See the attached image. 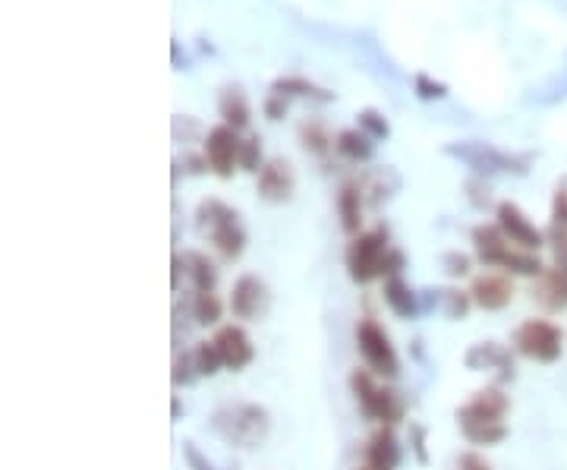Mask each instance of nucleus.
I'll return each mask as SVG.
<instances>
[{
  "mask_svg": "<svg viewBox=\"0 0 567 470\" xmlns=\"http://www.w3.org/2000/svg\"><path fill=\"white\" fill-rule=\"evenodd\" d=\"M511 398L498 386H485L479 392H473V398L457 411V426H460L463 439L469 445H479V448H489L508 439V417Z\"/></svg>",
  "mask_w": 567,
  "mask_h": 470,
  "instance_id": "f257e3e1",
  "label": "nucleus"
},
{
  "mask_svg": "<svg viewBox=\"0 0 567 470\" xmlns=\"http://www.w3.org/2000/svg\"><path fill=\"white\" fill-rule=\"evenodd\" d=\"M211 430L234 448H259L271 436V413L253 401L224 405L211 417Z\"/></svg>",
  "mask_w": 567,
  "mask_h": 470,
  "instance_id": "f03ea898",
  "label": "nucleus"
},
{
  "mask_svg": "<svg viewBox=\"0 0 567 470\" xmlns=\"http://www.w3.org/2000/svg\"><path fill=\"white\" fill-rule=\"evenodd\" d=\"M196 224L224 262H236L243 256V249H246V228H243L240 215L228 203L205 199L196 212Z\"/></svg>",
  "mask_w": 567,
  "mask_h": 470,
  "instance_id": "7ed1b4c3",
  "label": "nucleus"
},
{
  "mask_svg": "<svg viewBox=\"0 0 567 470\" xmlns=\"http://www.w3.org/2000/svg\"><path fill=\"white\" fill-rule=\"evenodd\" d=\"M350 388L365 420L382 426H394L398 420H404V398H400V392H394L388 386H378L372 370H353Z\"/></svg>",
  "mask_w": 567,
  "mask_h": 470,
  "instance_id": "20e7f679",
  "label": "nucleus"
},
{
  "mask_svg": "<svg viewBox=\"0 0 567 470\" xmlns=\"http://www.w3.org/2000/svg\"><path fill=\"white\" fill-rule=\"evenodd\" d=\"M391 237H388V228H375V231H363L350 240L344 253L347 262V274H350L357 284H372V281L382 278V265H385V256L391 249Z\"/></svg>",
  "mask_w": 567,
  "mask_h": 470,
  "instance_id": "39448f33",
  "label": "nucleus"
},
{
  "mask_svg": "<svg viewBox=\"0 0 567 470\" xmlns=\"http://www.w3.org/2000/svg\"><path fill=\"white\" fill-rule=\"evenodd\" d=\"M514 351L536 363H554L564 353V332L552 319H527L514 332Z\"/></svg>",
  "mask_w": 567,
  "mask_h": 470,
  "instance_id": "423d86ee",
  "label": "nucleus"
},
{
  "mask_svg": "<svg viewBox=\"0 0 567 470\" xmlns=\"http://www.w3.org/2000/svg\"><path fill=\"white\" fill-rule=\"evenodd\" d=\"M357 347L365 360V370H372L375 376H385V379H398L400 376L398 351H394L388 332L375 319H363L357 326Z\"/></svg>",
  "mask_w": 567,
  "mask_h": 470,
  "instance_id": "0eeeda50",
  "label": "nucleus"
},
{
  "mask_svg": "<svg viewBox=\"0 0 567 470\" xmlns=\"http://www.w3.org/2000/svg\"><path fill=\"white\" fill-rule=\"evenodd\" d=\"M240 149H243V139L236 130H230L228 124H218L205 133V161H209V170L221 180H230L234 170L240 168Z\"/></svg>",
  "mask_w": 567,
  "mask_h": 470,
  "instance_id": "6e6552de",
  "label": "nucleus"
},
{
  "mask_svg": "<svg viewBox=\"0 0 567 470\" xmlns=\"http://www.w3.org/2000/svg\"><path fill=\"white\" fill-rule=\"evenodd\" d=\"M271 309V291L259 274H240L230 291V313L240 322H259Z\"/></svg>",
  "mask_w": 567,
  "mask_h": 470,
  "instance_id": "1a4fd4ad",
  "label": "nucleus"
},
{
  "mask_svg": "<svg viewBox=\"0 0 567 470\" xmlns=\"http://www.w3.org/2000/svg\"><path fill=\"white\" fill-rule=\"evenodd\" d=\"M255 193L271 205H284L296 193V170L288 158H268L255 174Z\"/></svg>",
  "mask_w": 567,
  "mask_h": 470,
  "instance_id": "9d476101",
  "label": "nucleus"
},
{
  "mask_svg": "<svg viewBox=\"0 0 567 470\" xmlns=\"http://www.w3.org/2000/svg\"><path fill=\"white\" fill-rule=\"evenodd\" d=\"M495 218H498L495 224L504 231V237L511 240V247L536 253V249L548 243V237L542 234V231L536 228L533 222H529L527 212H523L517 203H502V205H498V212H495Z\"/></svg>",
  "mask_w": 567,
  "mask_h": 470,
  "instance_id": "9b49d317",
  "label": "nucleus"
},
{
  "mask_svg": "<svg viewBox=\"0 0 567 470\" xmlns=\"http://www.w3.org/2000/svg\"><path fill=\"white\" fill-rule=\"evenodd\" d=\"M469 300L477 303L479 309H485V313H502L514 300V281L504 272L477 274L473 284H469Z\"/></svg>",
  "mask_w": 567,
  "mask_h": 470,
  "instance_id": "f8f14e48",
  "label": "nucleus"
},
{
  "mask_svg": "<svg viewBox=\"0 0 567 470\" xmlns=\"http://www.w3.org/2000/svg\"><path fill=\"white\" fill-rule=\"evenodd\" d=\"M463 363L473 372H492L498 382L514 379V357H511L508 347L498 344V341H479V344H473L463 353Z\"/></svg>",
  "mask_w": 567,
  "mask_h": 470,
  "instance_id": "ddd939ff",
  "label": "nucleus"
},
{
  "mask_svg": "<svg viewBox=\"0 0 567 470\" xmlns=\"http://www.w3.org/2000/svg\"><path fill=\"white\" fill-rule=\"evenodd\" d=\"M215 347L218 353H221V363L224 370L230 372H243L249 363L255 360V347H253V338L246 335V328L243 326H221L215 332Z\"/></svg>",
  "mask_w": 567,
  "mask_h": 470,
  "instance_id": "4468645a",
  "label": "nucleus"
},
{
  "mask_svg": "<svg viewBox=\"0 0 567 470\" xmlns=\"http://www.w3.org/2000/svg\"><path fill=\"white\" fill-rule=\"evenodd\" d=\"M400 442L394 436L391 426H378L369 436V445H365V467L369 470H398L400 467Z\"/></svg>",
  "mask_w": 567,
  "mask_h": 470,
  "instance_id": "2eb2a0df",
  "label": "nucleus"
},
{
  "mask_svg": "<svg viewBox=\"0 0 567 470\" xmlns=\"http://www.w3.org/2000/svg\"><path fill=\"white\" fill-rule=\"evenodd\" d=\"M533 300L539 303L546 313H561L567 309V268L552 265L536 278Z\"/></svg>",
  "mask_w": 567,
  "mask_h": 470,
  "instance_id": "dca6fc26",
  "label": "nucleus"
},
{
  "mask_svg": "<svg viewBox=\"0 0 567 470\" xmlns=\"http://www.w3.org/2000/svg\"><path fill=\"white\" fill-rule=\"evenodd\" d=\"M489 268H502L504 274H520V278H539V274L546 272L539 256L529 253V249H517V247H504L498 256H492Z\"/></svg>",
  "mask_w": 567,
  "mask_h": 470,
  "instance_id": "f3484780",
  "label": "nucleus"
},
{
  "mask_svg": "<svg viewBox=\"0 0 567 470\" xmlns=\"http://www.w3.org/2000/svg\"><path fill=\"white\" fill-rule=\"evenodd\" d=\"M385 303L398 319H417L419 316V294L407 284L404 278H388L385 281Z\"/></svg>",
  "mask_w": 567,
  "mask_h": 470,
  "instance_id": "a211bd4d",
  "label": "nucleus"
},
{
  "mask_svg": "<svg viewBox=\"0 0 567 470\" xmlns=\"http://www.w3.org/2000/svg\"><path fill=\"white\" fill-rule=\"evenodd\" d=\"M218 114L224 118V124L230 130H246L249 126V101L243 95L240 85H224L221 95H218Z\"/></svg>",
  "mask_w": 567,
  "mask_h": 470,
  "instance_id": "6ab92c4d",
  "label": "nucleus"
},
{
  "mask_svg": "<svg viewBox=\"0 0 567 470\" xmlns=\"http://www.w3.org/2000/svg\"><path fill=\"white\" fill-rule=\"evenodd\" d=\"M183 259H186V278L189 284H193V291H196V294H215V284H218L215 262L205 253H199V249L183 253Z\"/></svg>",
  "mask_w": 567,
  "mask_h": 470,
  "instance_id": "aec40b11",
  "label": "nucleus"
},
{
  "mask_svg": "<svg viewBox=\"0 0 567 470\" xmlns=\"http://www.w3.org/2000/svg\"><path fill=\"white\" fill-rule=\"evenodd\" d=\"M338 215H340V228L347 234H363V187H353V183H344L338 193Z\"/></svg>",
  "mask_w": 567,
  "mask_h": 470,
  "instance_id": "412c9836",
  "label": "nucleus"
},
{
  "mask_svg": "<svg viewBox=\"0 0 567 470\" xmlns=\"http://www.w3.org/2000/svg\"><path fill=\"white\" fill-rule=\"evenodd\" d=\"M334 149H338L340 158H347V161L353 164H365L372 161V155H375V139H369L363 130H340L338 136H334Z\"/></svg>",
  "mask_w": 567,
  "mask_h": 470,
  "instance_id": "4be33fe9",
  "label": "nucleus"
},
{
  "mask_svg": "<svg viewBox=\"0 0 567 470\" xmlns=\"http://www.w3.org/2000/svg\"><path fill=\"white\" fill-rule=\"evenodd\" d=\"M473 247H477V256L483 265H489L492 256H498L504 247H511V240L504 237V231L498 224H477L473 228Z\"/></svg>",
  "mask_w": 567,
  "mask_h": 470,
  "instance_id": "5701e85b",
  "label": "nucleus"
},
{
  "mask_svg": "<svg viewBox=\"0 0 567 470\" xmlns=\"http://www.w3.org/2000/svg\"><path fill=\"white\" fill-rule=\"evenodd\" d=\"M271 91H278V95H284V99H290V95H296V99H315V101H331L334 99L331 91L319 89V85L309 83V79H303V76L278 79V83L271 85Z\"/></svg>",
  "mask_w": 567,
  "mask_h": 470,
  "instance_id": "b1692460",
  "label": "nucleus"
},
{
  "mask_svg": "<svg viewBox=\"0 0 567 470\" xmlns=\"http://www.w3.org/2000/svg\"><path fill=\"white\" fill-rule=\"evenodd\" d=\"M300 139H303V145H306V152H313V155H319V158H325L328 152L334 149V139L328 136V126L322 124V120H309V124H303Z\"/></svg>",
  "mask_w": 567,
  "mask_h": 470,
  "instance_id": "393cba45",
  "label": "nucleus"
},
{
  "mask_svg": "<svg viewBox=\"0 0 567 470\" xmlns=\"http://www.w3.org/2000/svg\"><path fill=\"white\" fill-rule=\"evenodd\" d=\"M224 313V303L218 300V294H196L193 297V319L199 326H218Z\"/></svg>",
  "mask_w": 567,
  "mask_h": 470,
  "instance_id": "a878e982",
  "label": "nucleus"
},
{
  "mask_svg": "<svg viewBox=\"0 0 567 470\" xmlns=\"http://www.w3.org/2000/svg\"><path fill=\"white\" fill-rule=\"evenodd\" d=\"M193 360H196L199 376H215V372L224 370L221 353H218L215 341H199V344L193 347Z\"/></svg>",
  "mask_w": 567,
  "mask_h": 470,
  "instance_id": "bb28decb",
  "label": "nucleus"
},
{
  "mask_svg": "<svg viewBox=\"0 0 567 470\" xmlns=\"http://www.w3.org/2000/svg\"><path fill=\"white\" fill-rule=\"evenodd\" d=\"M357 120H359V130H363L369 139H388V136H391V124H388V120L382 118L378 111H372V108L359 111Z\"/></svg>",
  "mask_w": 567,
  "mask_h": 470,
  "instance_id": "cd10ccee",
  "label": "nucleus"
},
{
  "mask_svg": "<svg viewBox=\"0 0 567 470\" xmlns=\"http://www.w3.org/2000/svg\"><path fill=\"white\" fill-rule=\"evenodd\" d=\"M174 388L180 386H193V382L199 379V370H196V360H193V351H183L174 357Z\"/></svg>",
  "mask_w": 567,
  "mask_h": 470,
  "instance_id": "c85d7f7f",
  "label": "nucleus"
},
{
  "mask_svg": "<svg viewBox=\"0 0 567 470\" xmlns=\"http://www.w3.org/2000/svg\"><path fill=\"white\" fill-rule=\"evenodd\" d=\"M413 89H417V99H423V101L448 99V85L438 83V79H432L429 73H419V76L413 79Z\"/></svg>",
  "mask_w": 567,
  "mask_h": 470,
  "instance_id": "c756f323",
  "label": "nucleus"
},
{
  "mask_svg": "<svg viewBox=\"0 0 567 470\" xmlns=\"http://www.w3.org/2000/svg\"><path fill=\"white\" fill-rule=\"evenodd\" d=\"M442 294V309H444V316L448 319H463L467 316V309H469V291L463 294V291H438Z\"/></svg>",
  "mask_w": 567,
  "mask_h": 470,
  "instance_id": "7c9ffc66",
  "label": "nucleus"
},
{
  "mask_svg": "<svg viewBox=\"0 0 567 470\" xmlns=\"http://www.w3.org/2000/svg\"><path fill=\"white\" fill-rule=\"evenodd\" d=\"M262 139L259 136H246L243 139V149H240V168L249 170V174H259L262 170Z\"/></svg>",
  "mask_w": 567,
  "mask_h": 470,
  "instance_id": "2f4dec72",
  "label": "nucleus"
},
{
  "mask_svg": "<svg viewBox=\"0 0 567 470\" xmlns=\"http://www.w3.org/2000/svg\"><path fill=\"white\" fill-rule=\"evenodd\" d=\"M552 228H567V177L552 196Z\"/></svg>",
  "mask_w": 567,
  "mask_h": 470,
  "instance_id": "473e14b6",
  "label": "nucleus"
},
{
  "mask_svg": "<svg viewBox=\"0 0 567 470\" xmlns=\"http://www.w3.org/2000/svg\"><path fill=\"white\" fill-rule=\"evenodd\" d=\"M548 243H552V249H554V265L567 268V228H552Z\"/></svg>",
  "mask_w": 567,
  "mask_h": 470,
  "instance_id": "72a5a7b5",
  "label": "nucleus"
},
{
  "mask_svg": "<svg viewBox=\"0 0 567 470\" xmlns=\"http://www.w3.org/2000/svg\"><path fill=\"white\" fill-rule=\"evenodd\" d=\"M183 457H186L189 470H215V464L196 448V442H183Z\"/></svg>",
  "mask_w": 567,
  "mask_h": 470,
  "instance_id": "f704fd0d",
  "label": "nucleus"
},
{
  "mask_svg": "<svg viewBox=\"0 0 567 470\" xmlns=\"http://www.w3.org/2000/svg\"><path fill=\"white\" fill-rule=\"evenodd\" d=\"M404 265H407V256L400 253V249H388V256H385V265H382V278H398L400 272H404Z\"/></svg>",
  "mask_w": 567,
  "mask_h": 470,
  "instance_id": "c9c22d12",
  "label": "nucleus"
},
{
  "mask_svg": "<svg viewBox=\"0 0 567 470\" xmlns=\"http://www.w3.org/2000/svg\"><path fill=\"white\" fill-rule=\"evenodd\" d=\"M288 108H290V101L284 99V95H278V91H271L265 99V118L268 120H284L288 118Z\"/></svg>",
  "mask_w": 567,
  "mask_h": 470,
  "instance_id": "e433bc0d",
  "label": "nucleus"
},
{
  "mask_svg": "<svg viewBox=\"0 0 567 470\" xmlns=\"http://www.w3.org/2000/svg\"><path fill=\"white\" fill-rule=\"evenodd\" d=\"M444 272H448L451 278H467V274H469V256L448 253V256H444Z\"/></svg>",
  "mask_w": 567,
  "mask_h": 470,
  "instance_id": "4c0bfd02",
  "label": "nucleus"
},
{
  "mask_svg": "<svg viewBox=\"0 0 567 470\" xmlns=\"http://www.w3.org/2000/svg\"><path fill=\"white\" fill-rule=\"evenodd\" d=\"M457 470H492V464L485 461L479 451H463V455L457 457Z\"/></svg>",
  "mask_w": 567,
  "mask_h": 470,
  "instance_id": "58836bf2",
  "label": "nucleus"
},
{
  "mask_svg": "<svg viewBox=\"0 0 567 470\" xmlns=\"http://www.w3.org/2000/svg\"><path fill=\"white\" fill-rule=\"evenodd\" d=\"M410 432H413V448H417V457L419 461H429V455H425V432H423V426H410Z\"/></svg>",
  "mask_w": 567,
  "mask_h": 470,
  "instance_id": "ea45409f",
  "label": "nucleus"
},
{
  "mask_svg": "<svg viewBox=\"0 0 567 470\" xmlns=\"http://www.w3.org/2000/svg\"><path fill=\"white\" fill-rule=\"evenodd\" d=\"M186 274V259H183V253H174V278H170V284H174V291H180V278Z\"/></svg>",
  "mask_w": 567,
  "mask_h": 470,
  "instance_id": "a19ab883",
  "label": "nucleus"
},
{
  "mask_svg": "<svg viewBox=\"0 0 567 470\" xmlns=\"http://www.w3.org/2000/svg\"><path fill=\"white\" fill-rule=\"evenodd\" d=\"M359 470H369V467H365V464H363V467H359Z\"/></svg>",
  "mask_w": 567,
  "mask_h": 470,
  "instance_id": "79ce46f5",
  "label": "nucleus"
}]
</instances>
